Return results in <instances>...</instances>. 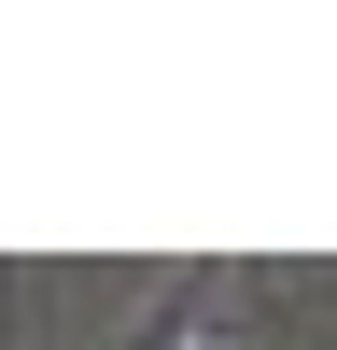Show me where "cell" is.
<instances>
[{
	"label": "cell",
	"instance_id": "6da1fadb",
	"mask_svg": "<svg viewBox=\"0 0 337 350\" xmlns=\"http://www.w3.org/2000/svg\"><path fill=\"white\" fill-rule=\"evenodd\" d=\"M197 350H239V336H197Z\"/></svg>",
	"mask_w": 337,
	"mask_h": 350
}]
</instances>
